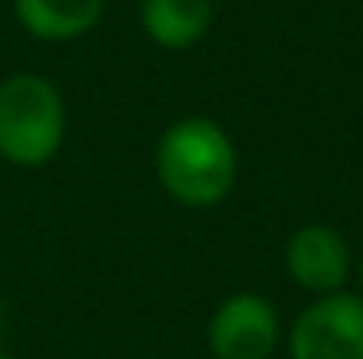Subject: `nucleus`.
<instances>
[{"mask_svg":"<svg viewBox=\"0 0 363 359\" xmlns=\"http://www.w3.org/2000/svg\"><path fill=\"white\" fill-rule=\"evenodd\" d=\"M155 173L173 201L208 208L237 183V148L216 120H177L155 144Z\"/></svg>","mask_w":363,"mask_h":359,"instance_id":"f257e3e1","label":"nucleus"},{"mask_svg":"<svg viewBox=\"0 0 363 359\" xmlns=\"http://www.w3.org/2000/svg\"><path fill=\"white\" fill-rule=\"evenodd\" d=\"M64 99L39 74H11L0 85V155L11 166L35 169L64 141Z\"/></svg>","mask_w":363,"mask_h":359,"instance_id":"f03ea898","label":"nucleus"},{"mask_svg":"<svg viewBox=\"0 0 363 359\" xmlns=\"http://www.w3.org/2000/svg\"><path fill=\"white\" fill-rule=\"evenodd\" d=\"M293 359H363V300L350 292H332L311 303L293 331Z\"/></svg>","mask_w":363,"mask_h":359,"instance_id":"7ed1b4c3","label":"nucleus"},{"mask_svg":"<svg viewBox=\"0 0 363 359\" xmlns=\"http://www.w3.org/2000/svg\"><path fill=\"white\" fill-rule=\"evenodd\" d=\"M208 346L219 359H268L279 346V314L257 292H237L212 314Z\"/></svg>","mask_w":363,"mask_h":359,"instance_id":"20e7f679","label":"nucleus"},{"mask_svg":"<svg viewBox=\"0 0 363 359\" xmlns=\"http://www.w3.org/2000/svg\"><path fill=\"white\" fill-rule=\"evenodd\" d=\"M286 268L293 275L296 285L318 292V296H332L346 285L350 271H353V257L346 239L328 226H303L300 233H293L286 246Z\"/></svg>","mask_w":363,"mask_h":359,"instance_id":"39448f33","label":"nucleus"},{"mask_svg":"<svg viewBox=\"0 0 363 359\" xmlns=\"http://www.w3.org/2000/svg\"><path fill=\"white\" fill-rule=\"evenodd\" d=\"M106 0H14V14L35 39L64 42L85 35L103 18Z\"/></svg>","mask_w":363,"mask_h":359,"instance_id":"423d86ee","label":"nucleus"},{"mask_svg":"<svg viewBox=\"0 0 363 359\" xmlns=\"http://www.w3.org/2000/svg\"><path fill=\"white\" fill-rule=\"evenodd\" d=\"M141 25L162 50H187L212 25V0H141Z\"/></svg>","mask_w":363,"mask_h":359,"instance_id":"0eeeda50","label":"nucleus"},{"mask_svg":"<svg viewBox=\"0 0 363 359\" xmlns=\"http://www.w3.org/2000/svg\"><path fill=\"white\" fill-rule=\"evenodd\" d=\"M0 335H4V303H0Z\"/></svg>","mask_w":363,"mask_h":359,"instance_id":"6e6552de","label":"nucleus"},{"mask_svg":"<svg viewBox=\"0 0 363 359\" xmlns=\"http://www.w3.org/2000/svg\"><path fill=\"white\" fill-rule=\"evenodd\" d=\"M0 359H14V356H7V353H0Z\"/></svg>","mask_w":363,"mask_h":359,"instance_id":"1a4fd4ad","label":"nucleus"},{"mask_svg":"<svg viewBox=\"0 0 363 359\" xmlns=\"http://www.w3.org/2000/svg\"><path fill=\"white\" fill-rule=\"evenodd\" d=\"M360 285H363V268H360Z\"/></svg>","mask_w":363,"mask_h":359,"instance_id":"9d476101","label":"nucleus"}]
</instances>
